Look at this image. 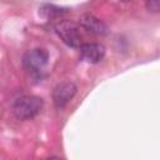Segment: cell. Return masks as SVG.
I'll list each match as a JSON object with an SVG mask.
<instances>
[{
	"mask_svg": "<svg viewBox=\"0 0 160 160\" xmlns=\"http://www.w3.org/2000/svg\"><path fill=\"white\" fill-rule=\"evenodd\" d=\"M146 9L151 12H159L160 10V0H146Z\"/></svg>",
	"mask_w": 160,
	"mask_h": 160,
	"instance_id": "ba28073f",
	"label": "cell"
},
{
	"mask_svg": "<svg viewBox=\"0 0 160 160\" xmlns=\"http://www.w3.org/2000/svg\"><path fill=\"white\" fill-rule=\"evenodd\" d=\"M79 49H80L81 58L90 64H96L100 60H102L106 52L105 46L98 42H85V44H81Z\"/></svg>",
	"mask_w": 160,
	"mask_h": 160,
	"instance_id": "5b68a950",
	"label": "cell"
},
{
	"mask_svg": "<svg viewBox=\"0 0 160 160\" xmlns=\"http://www.w3.org/2000/svg\"><path fill=\"white\" fill-rule=\"evenodd\" d=\"M66 12H69L68 9L60 8V6H56L52 4H42L39 8V14L45 19H58V18L65 15Z\"/></svg>",
	"mask_w": 160,
	"mask_h": 160,
	"instance_id": "52a82bcc",
	"label": "cell"
},
{
	"mask_svg": "<svg viewBox=\"0 0 160 160\" xmlns=\"http://www.w3.org/2000/svg\"><path fill=\"white\" fill-rule=\"evenodd\" d=\"M76 94V85L72 81L59 82L52 90V101L58 109L64 108Z\"/></svg>",
	"mask_w": 160,
	"mask_h": 160,
	"instance_id": "277c9868",
	"label": "cell"
},
{
	"mask_svg": "<svg viewBox=\"0 0 160 160\" xmlns=\"http://www.w3.org/2000/svg\"><path fill=\"white\" fill-rule=\"evenodd\" d=\"M42 108V99L35 95H25L15 100L12 112L19 120H29L36 116Z\"/></svg>",
	"mask_w": 160,
	"mask_h": 160,
	"instance_id": "6da1fadb",
	"label": "cell"
},
{
	"mask_svg": "<svg viewBox=\"0 0 160 160\" xmlns=\"http://www.w3.org/2000/svg\"><path fill=\"white\" fill-rule=\"evenodd\" d=\"M79 22L85 30L95 35H106L109 31L106 24L100 19H98L96 16H94L92 14H84L80 18Z\"/></svg>",
	"mask_w": 160,
	"mask_h": 160,
	"instance_id": "8992f818",
	"label": "cell"
},
{
	"mask_svg": "<svg viewBox=\"0 0 160 160\" xmlns=\"http://www.w3.org/2000/svg\"><path fill=\"white\" fill-rule=\"evenodd\" d=\"M55 31L68 46L79 48L82 44L80 28L76 22L71 20H61L58 24H55Z\"/></svg>",
	"mask_w": 160,
	"mask_h": 160,
	"instance_id": "7a4b0ae2",
	"label": "cell"
},
{
	"mask_svg": "<svg viewBox=\"0 0 160 160\" xmlns=\"http://www.w3.org/2000/svg\"><path fill=\"white\" fill-rule=\"evenodd\" d=\"M49 61V54L45 49H32L24 56V66L34 75H39Z\"/></svg>",
	"mask_w": 160,
	"mask_h": 160,
	"instance_id": "3957f363",
	"label": "cell"
},
{
	"mask_svg": "<svg viewBox=\"0 0 160 160\" xmlns=\"http://www.w3.org/2000/svg\"><path fill=\"white\" fill-rule=\"evenodd\" d=\"M121 1H129V0H121Z\"/></svg>",
	"mask_w": 160,
	"mask_h": 160,
	"instance_id": "9c48e42d",
	"label": "cell"
}]
</instances>
